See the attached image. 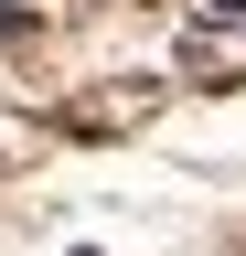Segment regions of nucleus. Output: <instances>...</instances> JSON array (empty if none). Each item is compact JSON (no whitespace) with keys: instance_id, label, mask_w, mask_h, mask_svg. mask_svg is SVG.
Returning <instances> with one entry per match:
<instances>
[]
</instances>
